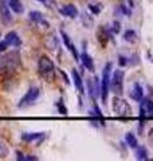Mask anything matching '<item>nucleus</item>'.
<instances>
[{
    "mask_svg": "<svg viewBox=\"0 0 153 161\" xmlns=\"http://www.w3.org/2000/svg\"><path fill=\"white\" fill-rule=\"evenodd\" d=\"M137 160H148V150L145 147H137Z\"/></svg>",
    "mask_w": 153,
    "mask_h": 161,
    "instance_id": "obj_26",
    "label": "nucleus"
},
{
    "mask_svg": "<svg viewBox=\"0 0 153 161\" xmlns=\"http://www.w3.org/2000/svg\"><path fill=\"white\" fill-rule=\"evenodd\" d=\"M102 9H104V6L98 2H91L89 4V11H90L91 15H98Z\"/></svg>",
    "mask_w": 153,
    "mask_h": 161,
    "instance_id": "obj_23",
    "label": "nucleus"
},
{
    "mask_svg": "<svg viewBox=\"0 0 153 161\" xmlns=\"http://www.w3.org/2000/svg\"><path fill=\"white\" fill-rule=\"evenodd\" d=\"M57 106H58L59 113H62V114H67V109H66V106H65V103H63V101H62V99H59V101H58Z\"/></svg>",
    "mask_w": 153,
    "mask_h": 161,
    "instance_id": "obj_29",
    "label": "nucleus"
},
{
    "mask_svg": "<svg viewBox=\"0 0 153 161\" xmlns=\"http://www.w3.org/2000/svg\"><path fill=\"white\" fill-rule=\"evenodd\" d=\"M124 78L125 73L124 70H116L113 73V77L110 78V89L116 95H121L124 93Z\"/></svg>",
    "mask_w": 153,
    "mask_h": 161,
    "instance_id": "obj_5",
    "label": "nucleus"
},
{
    "mask_svg": "<svg viewBox=\"0 0 153 161\" xmlns=\"http://www.w3.org/2000/svg\"><path fill=\"white\" fill-rule=\"evenodd\" d=\"M111 108H113V112L120 115V117H130L132 115V108L130 105L126 102L124 98H121L120 95H116L113 98V102H111Z\"/></svg>",
    "mask_w": 153,
    "mask_h": 161,
    "instance_id": "obj_3",
    "label": "nucleus"
},
{
    "mask_svg": "<svg viewBox=\"0 0 153 161\" xmlns=\"http://www.w3.org/2000/svg\"><path fill=\"white\" fill-rule=\"evenodd\" d=\"M6 40H7V43L9 44V47H15V48H18L20 47V44H22V40H20L19 38V35L15 32V31H11V32H8L6 35Z\"/></svg>",
    "mask_w": 153,
    "mask_h": 161,
    "instance_id": "obj_14",
    "label": "nucleus"
},
{
    "mask_svg": "<svg viewBox=\"0 0 153 161\" xmlns=\"http://www.w3.org/2000/svg\"><path fill=\"white\" fill-rule=\"evenodd\" d=\"M95 36H97V40L99 42V44L102 47H106L109 43V40L111 39V34L109 32V30L106 28L105 26H99L97 28V32H95Z\"/></svg>",
    "mask_w": 153,
    "mask_h": 161,
    "instance_id": "obj_8",
    "label": "nucleus"
},
{
    "mask_svg": "<svg viewBox=\"0 0 153 161\" xmlns=\"http://www.w3.org/2000/svg\"><path fill=\"white\" fill-rule=\"evenodd\" d=\"M38 71L39 75L42 77L46 82H54V78H55V66L48 57L46 55H42L38 62Z\"/></svg>",
    "mask_w": 153,
    "mask_h": 161,
    "instance_id": "obj_1",
    "label": "nucleus"
},
{
    "mask_svg": "<svg viewBox=\"0 0 153 161\" xmlns=\"http://www.w3.org/2000/svg\"><path fill=\"white\" fill-rule=\"evenodd\" d=\"M59 74L63 77V79H65V82H66V83H70V80H69V78H67V75H66V74L62 71V70H59Z\"/></svg>",
    "mask_w": 153,
    "mask_h": 161,
    "instance_id": "obj_34",
    "label": "nucleus"
},
{
    "mask_svg": "<svg viewBox=\"0 0 153 161\" xmlns=\"http://www.w3.org/2000/svg\"><path fill=\"white\" fill-rule=\"evenodd\" d=\"M125 141L128 142V145H129L130 148H137L139 147V142H137V138H136V136L133 133H126L125 136Z\"/></svg>",
    "mask_w": 153,
    "mask_h": 161,
    "instance_id": "obj_24",
    "label": "nucleus"
},
{
    "mask_svg": "<svg viewBox=\"0 0 153 161\" xmlns=\"http://www.w3.org/2000/svg\"><path fill=\"white\" fill-rule=\"evenodd\" d=\"M110 71H111V63H106V66L102 71V82H101V98L102 103H106L109 94V86H110Z\"/></svg>",
    "mask_w": 153,
    "mask_h": 161,
    "instance_id": "obj_4",
    "label": "nucleus"
},
{
    "mask_svg": "<svg viewBox=\"0 0 153 161\" xmlns=\"http://www.w3.org/2000/svg\"><path fill=\"white\" fill-rule=\"evenodd\" d=\"M148 141H149V145L153 148V128H150L149 132H148Z\"/></svg>",
    "mask_w": 153,
    "mask_h": 161,
    "instance_id": "obj_32",
    "label": "nucleus"
},
{
    "mask_svg": "<svg viewBox=\"0 0 153 161\" xmlns=\"http://www.w3.org/2000/svg\"><path fill=\"white\" fill-rule=\"evenodd\" d=\"M118 63H120V66H126L128 64V58L126 57H122V55H120V58H118Z\"/></svg>",
    "mask_w": 153,
    "mask_h": 161,
    "instance_id": "obj_33",
    "label": "nucleus"
},
{
    "mask_svg": "<svg viewBox=\"0 0 153 161\" xmlns=\"http://www.w3.org/2000/svg\"><path fill=\"white\" fill-rule=\"evenodd\" d=\"M20 66V55L16 51L7 53L4 55H0V70L3 69H11L16 70Z\"/></svg>",
    "mask_w": 153,
    "mask_h": 161,
    "instance_id": "obj_2",
    "label": "nucleus"
},
{
    "mask_svg": "<svg viewBox=\"0 0 153 161\" xmlns=\"http://www.w3.org/2000/svg\"><path fill=\"white\" fill-rule=\"evenodd\" d=\"M8 6H9V9H12V11L16 14L24 12V6L20 0H8Z\"/></svg>",
    "mask_w": 153,
    "mask_h": 161,
    "instance_id": "obj_18",
    "label": "nucleus"
},
{
    "mask_svg": "<svg viewBox=\"0 0 153 161\" xmlns=\"http://www.w3.org/2000/svg\"><path fill=\"white\" fill-rule=\"evenodd\" d=\"M16 158L19 161H37L38 160V157H34V156H26V154L20 153V152L16 153Z\"/></svg>",
    "mask_w": 153,
    "mask_h": 161,
    "instance_id": "obj_27",
    "label": "nucleus"
},
{
    "mask_svg": "<svg viewBox=\"0 0 153 161\" xmlns=\"http://www.w3.org/2000/svg\"><path fill=\"white\" fill-rule=\"evenodd\" d=\"M39 95H40V89L39 87H37V86L30 87L28 92L23 95L22 99H20V102H19L18 106L20 109H24V108H27V106H31L35 101L39 98Z\"/></svg>",
    "mask_w": 153,
    "mask_h": 161,
    "instance_id": "obj_6",
    "label": "nucleus"
},
{
    "mask_svg": "<svg viewBox=\"0 0 153 161\" xmlns=\"http://www.w3.org/2000/svg\"><path fill=\"white\" fill-rule=\"evenodd\" d=\"M79 59H81V62H82V64L89 70V71L93 73L94 70H95V66H94L93 59H91V57H90L88 53H85V51H83L82 54H81V58H79Z\"/></svg>",
    "mask_w": 153,
    "mask_h": 161,
    "instance_id": "obj_15",
    "label": "nucleus"
},
{
    "mask_svg": "<svg viewBox=\"0 0 153 161\" xmlns=\"http://www.w3.org/2000/svg\"><path fill=\"white\" fill-rule=\"evenodd\" d=\"M0 18L4 24H9L12 22V15L9 11V6L7 4V0H0Z\"/></svg>",
    "mask_w": 153,
    "mask_h": 161,
    "instance_id": "obj_10",
    "label": "nucleus"
},
{
    "mask_svg": "<svg viewBox=\"0 0 153 161\" xmlns=\"http://www.w3.org/2000/svg\"><path fill=\"white\" fill-rule=\"evenodd\" d=\"M129 95H130V98L133 101H136V102H140V101L144 98V90H142L141 85L140 83H134L133 86H132V89H130Z\"/></svg>",
    "mask_w": 153,
    "mask_h": 161,
    "instance_id": "obj_12",
    "label": "nucleus"
},
{
    "mask_svg": "<svg viewBox=\"0 0 153 161\" xmlns=\"http://www.w3.org/2000/svg\"><path fill=\"white\" fill-rule=\"evenodd\" d=\"M59 12L62 14L63 16L71 18V19L78 16V9H76V7L74 4H66V6H63L62 8H59Z\"/></svg>",
    "mask_w": 153,
    "mask_h": 161,
    "instance_id": "obj_13",
    "label": "nucleus"
},
{
    "mask_svg": "<svg viewBox=\"0 0 153 161\" xmlns=\"http://www.w3.org/2000/svg\"><path fill=\"white\" fill-rule=\"evenodd\" d=\"M9 47V44L7 43V40L4 39V40H2L0 42V54H3V53H6V50Z\"/></svg>",
    "mask_w": 153,
    "mask_h": 161,
    "instance_id": "obj_30",
    "label": "nucleus"
},
{
    "mask_svg": "<svg viewBox=\"0 0 153 161\" xmlns=\"http://www.w3.org/2000/svg\"><path fill=\"white\" fill-rule=\"evenodd\" d=\"M140 117L141 118H152L153 117V101L149 98H142L140 105Z\"/></svg>",
    "mask_w": 153,
    "mask_h": 161,
    "instance_id": "obj_7",
    "label": "nucleus"
},
{
    "mask_svg": "<svg viewBox=\"0 0 153 161\" xmlns=\"http://www.w3.org/2000/svg\"><path fill=\"white\" fill-rule=\"evenodd\" d=\"M124 39L128 43H136L137 42V34L134 30H126L124 32Z\"/></svg>",
    "mask_w": 153,
    "mask_h": 161,
    "instance_id": "obj_22",
    "label": "nucleus"
},
{
    "mask_svg": "<svg viewBox=\"0 0 153 161\" xmlns=\"http://www.w3.org/2000/svg\"><path fill=\"white\" fill-rule=\"evenodd\" d=\"M46 47L48 50H51V51L58 47V39L55 38L54 34H51L50 36H47V39H46Z\"/></svg>",
    "mask_w": 153,
    "mask_h": 161,
    "instance_id": "obj_21",
    "label": "nucleus"
},
{
    "mask_svg": "<svg viewBox=\"0 0 153 161\" xmlns=\"http://www.w3.org/2000/svg\"><path fill=\"white\" fill-rule=\"evenodd\" d=\"M7 2H8V0H7Z\"/></svg>",
    "mask_w": 153,
    "mask_h": 161,
    "instance_id": "obj_35",
    "label": "nucleus"
},
{
    "mask_svg": "<svg viewBox=\"0 0 153 161\" xmlns=\"http://www.w3.org/2000/svg\"><path fill=\"white\" fill-rule=\"evenodd\" d=\"M39 2H42L46 7H50V8H53L55 6V0H39Z\"/></svg>",
    "mask_w": 153,
    "mask_h": 161,
    "instance_id": "obj_31",
    "label": "nucleus"
},
{
    "mask_svg": "<svg viewBox=\"0 0 153 161\" xmlns=\"http://www.w3.org/2000/svg\"><path fill=\"white\" fill-rule=\"evenodd\" d=\"M60 36H62L65 46L67 47V50H69V51L71 53V55H73V57H74V59L76 60V62H79V55H78V51H76L75 44L73 43V40L70 39V36H69V35L66 34L65 31H60Z\"/></svg>",
    "mask_w": 153,
    "mask_h": 161,
    "instance_id": "obj_11",
    "label": "nucleus"
},
{
    "mask_svg": "<svg viewBox=\"0 0 153 161\" xmlns=\"http://www.w3.org/2000/svg\"><path fill=\"white\" fill-rule=\"evenodd\" d=\"M86 85H88V92H89V95H90V97L93 98V99H95V98L99 95V92H101L98 78L94 77L93 79H88V80H86Z\"/></svg>",
    "mask_w": 153,
    "mask_h": 161,
    "instance_id": "obj_9",
    "label": "nucleus"
},
{
    "mask_svg": "<svg viewBox=\"0 0 153 161\" xmlns=\"http://www.w3.org/2000/svg\"><path fill=\"white\" fill-rule=\"evenodd\" d=\"M110 31L113 32V34H118L121 31V23L118 22V20H114L113 23H111V26H110Z\"/></svg>",
    "mask_w": 153,
    "mask_h": 161,
    "instance_id": "obj_28",
    "label": "nucleus"
},
{
    "mask_svg": "<svg viewBox=\"0 0 153 161\" xmlns=\"http://www.w3.org/2000/svg\"><path fill=\"white\" fill-rule=\"evenodd\" d=\"M8 154H9L8 145L3 140H0V158H6Z\"/></svg>",
    "mask_w": 153,
    "mask_h": 161,
    "instance_id": "obj_25",
    "label": "nucleus"
},
{
    "mask_svg": "<svg viewBox=\"0 0 153 161\" xmlns=\"http://www.w3.org/2000/svg\"><path fill=\"white\" fill-rule=\"evenodd\" d=\"M81 20H82V24L86 27V28H91L94 24V19L91 16V14H88V12H82L81 14Z\"/></svg>",
    "mask_w": 153,
    "mask_h": 161,
    "instance_id": "obj_20",
    "label": "nucleus"
},
{
    "mask_svg": "<svg viewBox=\"0 0 153 161\" xmlns=\"http://www.w3.org/2000/svg\"><path fill=\"white\" fill-rule=\"evenodd\" d=\"M30 19L32 20V22H35V23H38V24H42V26H44V27H50V24L46 22L44 20V18H43V15L40 14L39 11H31L30 12Z\"/></svg>",
    "mask_w": 153,
    "mask_h": 161,
    "instance_id": "obj_17",
    "label": "nucleus"
},
{
    "mask_svg": "<svg viewBox=\"0 0 153 161\" xmlns=\"http://www.w3.org/2000/svg\"><path fill=\"white\" fill-rule=\"evenodd\" d=\"M71 75H73V80H74V85H75V87L76 90L81 93V94H83L85 93V89H83V82H82V75H79L78 71L76 70H71Z\"/></svg>",
    "mask_w": 153,
    "mask_h": 161,
    "instance_id": "obj_16",
    "label": "nucleus"
},
{
    "mask_svg": "<svg viewBox=\"0 0 153 161\" xmlns=\"http://www.w3.org/2000/svg\"><path fill=\"white\" fill-rule=\"evenodd\" d=\"M39 138H44V133L43 132H39V133H24V134H22V140L27 141V142L38 141Z\"/></svg>",
    "mask_w": 153,
    "mask_h": 161,
    "instance_id": "obj_19",
    "label": "nucleus"
}]
</instances>
